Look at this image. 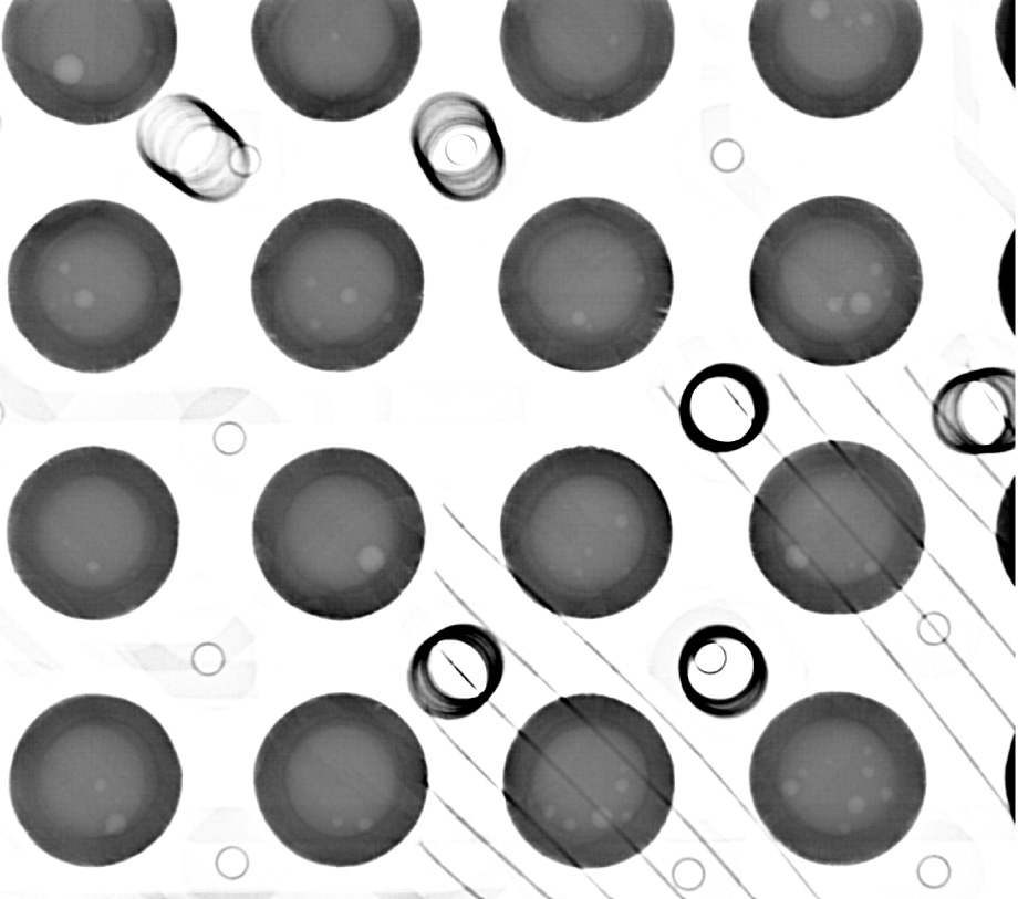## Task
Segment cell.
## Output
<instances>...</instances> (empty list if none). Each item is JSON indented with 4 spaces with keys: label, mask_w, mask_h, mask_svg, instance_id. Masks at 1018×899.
Segmentation results:
<instances>
[{
    "label": "cell",
    "mask_w": 1018,
    "mask_h": 899,
    "mask_svg": "<svg viewBox=\"0 0 1018 899\" xmlns=\"http://www.w3.org/2000/svg\"><path fill=\"white\" fill-rule=\"evenodd\" d=\"M915 0H759L748 42L767 88L792 109L844 119L906 85L923 45Z\"/></svg>",
    "instance_id": "obj_15"
},
{
    "label": "cell",
    "mask_w": 1018,
    "mask_h": 899,
    "mask_svg": "<svg viewBox=\"0 0 1018 899\" xmlns=\"http://www.w3.org/2000/svg\"><path fill=\"white\" fill-rule=\"evenodd\" d=\"M675 769L655 724L604 694L560 697L518 730L502 795L523 840L578 869L624 863L659 835L673 808Z\"/></svg>",
    "instance_id": "obj_6"
},
{
    "label": "cell",
    "mask_w": 1018,
    "mask_h": 899,
    "mask_svg": "<svg viewBox=\"0 0 1018 899\" xmlns=\"http://www.w3.org/2000/svg\"><path fill=\"white\" fill-rule=\"evenodd\" d=\"M932 425L951 450L969 456L1011 451L1017 442V377L984 367L945 383L932 403Z\"/></svg>",
    "instance_id": "obj_22"
},
{
    "label": "cell",
    "mask_w": 1018,
    "mask_h": 899,
    "mask_svg": "<svg viewBox=\"0 0 1018 899\" xmlns=\"http://www.w3.org/2000/svg\"><path fill=\"white\" fill-rule=\"evenodd\" d=\"M770 414L762 379L750 368L731 362L700 369L684 388L678 417L687 439L711 453H729L751 443Z\"/></svg>",
    "instance_id": "obj_21"
},
{
    "label": "cell",
    "mask_w": 1018,
    "mask_h": 899,
    "mask_svg": "<svg viewBox=\"0 0 1018 899\" xmlns=\"http://www.w3.org/2000/svg\"><path fill=\"white\" fill-rule=\"evenodd\" d=\"M424 266L387 212L331 198L285 216L260 247L251 273L256 316L288 358L322 372L370 367L413 332Z\"/></svg>",
    "instance_id": "obj_10"
},
{
    "label": "cell",
    "mask_w": 1018,
    "mask_h": 899,
    "mask_svg": "<svg viewBox=\"0 0 1018 899\" xmlns=\"http://www.w3.org/2000/svg\"><path fill=\"white\" fill-rule=\"evenodd\" d=\"M409 140L427 180L449 200L485 199L506 174V150L490 111L464 92L425 100L412 121Z\"/></svg>",
    "instance_id": "obj_18"
},
{
    "label": "cell",
    "mask_w": 1018,
    "mask_h": 899,
    "mask_svg": "<svg viewBox=\"0 0 1018 899\" xmlns=\"http://www.w3.org/2000/svg\"><path fill=\"white\" fill-rule=\"evenodd\" d=\"M923 269L905 228L866 200L809 199L765 231L749 269L756 317L780 348L818 366L864 363L912 324Z\"/></svg>",
    "instance_id": "obj_12"
},
{
    "label": "cell",
    "mask_w": 1018,
    "mask_h": 899,
    "mask_svg": "<svg viewBox=\"0 0 1018 899\" xmlns=\"http://www.w3.org/2000/svg\"><path fill=\"white\" fill-rule=\"evenodd\" d=\"M257 65L297 114L352 122L393 103L422 49L412 0H262L251 23Z\"/></svg>",
    "instance_id": "obj_16"
},
{
    "label": "cell",
    "mask_w": 1018,
    "mask_h": 899,
    "mask_svg": "<svg viewBox=\"0 0 1018 899\" xmlns=\"http://www.w3.org/2000/svg\"><path fill=\"white\" fill-rule=\"evenodd\" d=\"M136 148L152 171L201 202L235 197L254 173V148L210 105L187 93L166 95L142 114Z\"/></svg>",
    "instance_id": "obj_17"
},
{
    "label": "cell",
    "mask_w": 1018,
    "mask_h": 899,
    "mask_svg": "<svg viewBox=\"0 0 1018 899\" xmlns=\"http://www.w3.org/2000/svg\"><path fill=\"white\" fill-rule=\"evenodd\" d=\"M501 56L515 90L550 116L609 121L665 79L675 25L666 0H510Z\"/></svg>",
    "instance_id": "obj_14"
},
{
    "label": "cell",
    "mask_w": 1018,
    "mask_h": 899,
    "mask_svg": "<svg viewBox=\"0 0 1018 899\" xmlns=\"http://www.w3.org/2000/svg\"><path fill=\"white\" fill-rule=\"evenodd\" d=\"M251 535L259 568L280 598L307 615L350 621L385 609L408 587L426 524L415 490L392 464L329 447L270 478Z\"/></svg>",
    "instance_id": "obj_7"
},
{
    "label": "cell",
    "mask_w": 1018,
    "mask_h": 899,
    "mask_svg": "<svg viewBox=\"0 0 1018 899\" xmlns=\"http://www.w3.org/2000/svg\"><path fill=\"white\" fill-rule=\"evenodd\" d=\"M183 769L145 708L85 693L40 713L13 752L9 795L34 845L60 861L106 867L136 857L177 812Z\"/></svg>",
    "instance_id": "obj_11"
},
{
    "label": "cell",
    "mask_w": 1018,
    "mask_h": 899,
    "mask_svg": "<svg viewBox=\"0 0 1018 899\" xmlns=\"http://www.w3.org/2000/svg\"><path fill=\"white\" fill-rule=\"evenodd\" d=\"M507 569L522 592L569 618L617 615L666 571L673 519L655 479L606 448L546 454L509 490L500 514Z\"/></svg>",
    "instance_id": "obj_8"
},
{
    "label": "cell",
    "mask_w": 1018,
    "mask_h": 899,
    "mask_svg": "<svg viewBox=\"0 0 1018 899\" xmlns=\"http://www.w3.org/2000/svg\"><path fill=\"white\" fill-rule=\"evenodd\" d=\"M260 813L298 857L330 867L372 863L417 825L429 788L409 724L373 698L331 692L284 713L253 766Z\"/></svg>",
    "instance_id": "obj_4"
},
{
    "label": "cell",
    "mask_w": 1018,
    "mask_h": 899,
    "mask_svg": "<svg viewBox=\"0 0 1018 899\" xmlns=\"http://www.w3.org/2000/svg\"><path fill=\"white\" fill-rule=\"evenodd\" d=\"M499 303L517 341L560 369L599 372L641 354L674 295L656 228L604 197H571L533 213L503 254Z\"/></svg>",
    "instance_id": "obj_3"
},
{
    "label": "cell",
    "mask_w": 1018,
    "mask_h": 899,
    "mask_svg": "<svg viewBox=\"0 0 1018 899\" xmlns=\"http://www.w3.org/2000/svg\"><path fill=\"white\" fill-rule=\"evenodd\" d=\"M927 787L922 748L884 703L848 691L802 698L767 724L749 764L754 808L807 861L853 866L914 827Z\"/></svg>",
    "instance_id": "obj_2"
},
{
    "label": "cell",
    "mask_w": 1018,
    "mask_h": 899,
    "mask_svg": "<svg viewBox=\"0 0 1018 899\" xmlns=\"http://www.w3.org/2000/svg\"><path fill=\"white\" fill-rule=\"evenodd\" d=\"M177 25L167 0H13L1 46L38 108L76 125L123 119L168 80Z\"/></svg>",
    "instance_id": "obj_13"
},
{
    "label": "cell",
    "mask_w": 1018,
    "mask_h": 899,
    "mask_svg": "<svg viewBox=\"0 0 1018 899\" xmlns=\"http://www.w3.org/2000/svg\"><path fill=\"white\" fill-rule=\"evenodd\" d=\"M677 671L690 704L717 719L750 712L761 701L769 680L760 647L745 631L727 624L695 630L681 649Z\"/></svg>",
    "instance_id": "obj_20"
},
{
    "label": "cell",
    "mask_w": 1018,
    "mask_h": 899,
    "mask_svg": "<svg viewBox=\"0 0 1018 899\" xmlns=\"http://www.w3.org/2000/svg\"><path fill=\"white\" fill-rule=\"evenodd\" d=\"M920 493L903 468L864 443L827 440L783 457L756 492L754 561L799 608L856 615L908 583L925 551Z\"/></svg>",
    "instance_id": "obj_1"
},
{
    "label": "cell",
    "mask_w": 1018,
    "mask_h": 899,
    "mask_svg": "<svg viewBox=\"0 0 1018 899\" xmlns=\"http://www.w3.org/2000/svg\"><path fill=\"white\" fill-rule=\"evenodd\" d=\"M503 671L502 648L490 630L470 623L453 624L417 647L408 665L407 686L426 714L458 720L488 702Z\"/></svg>",
    "instance_id": "obj_19"
},
{
    "label": "cell",
    "mask_w": 1018,
    "mask_h": 899,
    "mask_svg": "<svg viewBox=\"0 0 1018 899\" xmlns=\"http://www.w3.org/2000/svg\"><path fill=\"white\" fill-rule=\"evenodd\" d=\"M19 333L46 360L79 373L122 369L154 349L181 299L176 257L162 232L115 201L84 199L38 220L8 266Z\"/></svg>",
    "instance_id": "obj_9"
},
{
    "label": "cell",
    "mask_w": 1018,
    "mask_h": 899,
    "mask_svg": "<svg viewBox=\"0 0 1018 899\" xmlns=\"http://www.w3.org/2000/svg\"><path fill=\"white\" fill-rule=\"evenodd\" d=\"M174 496L136 456L102 446L62 451L27 477L7 518L24 587L81 620L125 616L169 577L179 546Z\"/></svg>",
    "instance_id": "obj_5"
},
{
    "label": "cell",
    "mask_w": 1018,
    "mask_h": 899,
    "mask_svg": "<svg viewBox=\"0 0 1018 899\" xmlns=\"http://www.w3.org/2000/svg\"><path fill=\"white\" fill-rule=\"evenodd\" d=\"M1016 479L1004 493L997 518L996 540L1001 562L1010 579L1015 582L1016 546Z\"/></svg>",
    "instance_id": "obj_23"
}]
</instances>
